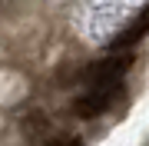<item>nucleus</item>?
<instances>
[{
    "label": "nucleus",
    "instance_id": "f257e3e1",
    "mask_svg": "<svg viewBox=\"0 0 149 146\" xmlns=\"http://www.w3.org/2000/svg\"><path fill=\"white\" fill-rule=\"evenodd\" d=\"M133 66V53H109L106 60H100V63H93L90 70L83 73V80L90 83V87H116L123 83V73Z\"/></svg>",
    "mask_w": 149,
    "mask_h": 146
},
{
    "label": "nucleus",
    "instance_id": "f03ea898",
    "mask_svg": "<svg viewBox=\"0 0 149 146\" xmlns=\"http://www.w3.org/2000/svg\"><path fill=\"white\" fill-rule=\"evenodd\" d=\"M116 96H119V83H116V87H90L83 96H76L73 113L83 116V119L100 116V113H106V110L113 106V100H116Z\"/></svg>",
    "mask_w": 149,
    "mask_h": 146
},
{
    "label": "nucleus",
    "instance_id": "7ed1b4c3",
    "mask_svg": "<svg viewBox=\"0 0 149 146\" xmlns=\"http://www.w3.org/2000/svg\"><path fill=\"white\" fill-rule=\"evenodd\" d=\"M149 33V3L143 7V10H139L133 20L126 23V27H123L116 37H113V43H109V53H123V50H133L139 40H143Z\"/></svg>",
    "mask_w": 149,
    "mask_h": 146
},
{
    "label": "nucleus",
    "instance_id": "20e7f679",
    "mask_svg": "<svg viewBox=\"0 0 149 146\" xmlns=\"http://www.w3.org/2000/svg\"><path fill=\"white\" fill-rule=\"evenodd\" d=\"M47 146H83V140H76V136H60V140L47 143Z\"/></svg>",
    "mask_w": 149,
    "mask_h": 146
}]
</instances>
